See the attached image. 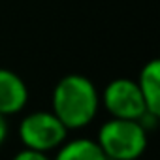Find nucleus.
Wrapping results in <instances>:
<instances>
[{
  "mask_svg": "<svg viewBox=\"0 0 160 160\" xmlns=\"http://www.w3.org/2000/svg\"><path fill=\"white\" fill-rule=\"evenodd\" d=\"M51 111L68 132L89 126L100 111V92L94 81L83 73L60 77L51 92Z\"/></svg>",
  "mask_w": 160,
  "mask_h": 160,
  "instance_id": "obj_1",
  "label": "nucleus"
},
{
  "mask_svg": "<svg viewBox=\"0 0 160 160\" xmlns=\"http://www.w3.org/2000/svg\"><path fill=\"white\" fill-rule=\"evenodd\" d=\"M108 160L141 158L149 145V130L132 119H108L94 138Z\"/></svg>",
  "mask_w": 160,
  "mask_h": 160,
  "instance_id": "obj_2",
  "label": "nucleus"
},
{
  "mask_svg": "<svg viewBox=\"0 0 160 160\" xmlns=\"http://www.w3.org/2000/svg\"><path fill=\"white\" fill-rule=\"evenodd\" d=\"M17 138L25 149L53 152L68 139V128L49 109L27 113L17 126Z\"/></svg>",
  "mask_w": 160,
  "mask_h": 160,
  "instance_id": "obj_3",
  "label": "nucleus"
},
{
  "mask_svg": "<svg viewBox=\"0 0 160 160\" xmlns=\"http://www.w3.org/2000/svg\"><path fill=\"white\" fill-rule=\"evenodd\" d=\"M100 106L113 119L139 121L145 113V102L138 89V83L130 77H115L100 92Z\"/></svg>",
  "mask_w": 160,
  "mask_h": 160,
  "instance_id": "obj_4",
  "label": "nucleus"
},
{
  "mask_svg": "<svg viewBox=\"0 0 160 160\" xmlns=\"http://www.w3.org/2000/svg\"><path fill=\"white\" fill-rule=\"evenodd\" d=\"M28 96L25 79L10 68H0V115L12 117L25 111Z\"/></svg>",
  "mask_w": 160,
  "mask_h": 160,
  "instance_id": "obj_5",
  "label": "nucleus"
},
{
  "mask_svg": "<svg viewBox=\"0 0 160 160\" xmlns=\"http://www.w3.org/2000/svg\"><path fill=\"white\" fill-rule=\"evenodd\" d=\"M136 83L143 96L147 113L160 117V62L158 58H152L143 64Z\"/></svg>",
  "mask_w": 160,
  "mask_h": 160,
  "instance_id": "obj_6",
  "label": "nucleus"
},
{
  "mask_svg": "<svg viewBox=\"0 0 160 160\" xmlns=\"http://www.w3.org/2000/svg\"><path fill=\"white\" fill-rule=\"evenodd\" d=\"M51 160H108L94 138H72L66 139Z\"/></svg>",
  "mask_w": 160,
  "mask_h": 160,
  "instance_id": "obj_7",
  "label": "nucleus"
},
{
  "mask_svg": "<svg viewBox=\"0 0 160 160\" xmlns=\"http://www.w3.org/2000/svg\"><path fill=\"white\" fill-rule=\"evenodd\" d=\"M12 160H51V156L47 152H40V151H32V149H21L17 151Z\"/></svg>",
  "mask_w": 160,
  "mask_h": 160,
  "instance_id": "obj_8",
  "label": "nucleus"
},
{
  "mask_svg": "<svg viewBox=\"0 0 160 160\" xmlns=\"http://www.w3.org/2000/svg\"><path fill=\"white\" fill-rule=\"evenodd\" d=\"M8 139V122H6V117L0 115V147H2Z\"/></svg>",
  "mask_w": 160,
  "mask_h": 160,
  "instance_id": "obj_9",
  "label": "nucleus"
},
{
  "mask_svg": "<svg viewBox=\"0 0 160 160\" xmlns=\"http://www.w3.org/2000/svg\"><path fill=\"white\" fill-rule=\"evenodd\" d=\"M132 160H141V158H132Z\"/></svg>",
  "mask_w": 160,
  "mask_h": 160,
  "instance_id": "obj_10",
  "label": "nucleus"
}]
</instances>
